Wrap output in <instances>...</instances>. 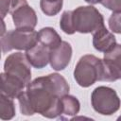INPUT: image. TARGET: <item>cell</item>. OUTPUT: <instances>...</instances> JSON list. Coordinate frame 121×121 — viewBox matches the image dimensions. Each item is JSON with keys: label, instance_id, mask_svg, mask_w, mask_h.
I'll list each match as a JSON object with an SVG mask.
<instances>
[{"label": "cell", "instance_id": "obj_1", "mask_svg": "<svg viewBox=\"0 0 121 121\" xmlns=\"http://www.w3.org/2000/svg\"><path fill=\"white\" fill-rule=\"evenodd\" d=\"M69 84L58 73L40 77L26 86V95L35 112L46 118L61 114L60 97L69 94Z\"/></svg>", "mask_w": 121, "mask_h": 121}, {"label": "cell", "instance_id": "obj_2", "mask_svg": "<svg viewBox=\"0 0 121 121\" xmlns=\"http://www.w3.org/2000/svg\"><path fill=\"white\" fill-rule=\"evenodd\" d=\"M74 78L77 83L84 88L90 87L98 80L105 81L103 60L94 55L81 57L75 67Z\"/></svg>", "mask_w": 121, "mask_h": 121}, {"label": "cell", "instance_id": "obj_3", "mask_svg": "<svg viewBox=\"0 0 121 121\" xmlns=\"http://www.w3.org/2000/svg\"><path fill=\"white\" fill-rule=\"evenodd\" d=\"M38 43V32L34 28H16L1 35L2 52L12 49L28 50Z\"/></svg>", "mask_w": 121, "mask_h": 121}, {"label": "cell", "instance_id": "obj_4", "mask_svg": "<svg viewBox=\"0 0 121 121\" xmlns=\"http://www.w3.org/2000/svg\"><path fill=\"white\" fill-rule=\"evenodd\" d=\"M75 30L79 33H94L105 26L101 13L93 6H81L73 10Z\"/></svg>", "mask_w": 121, "mask_h": 121}, {"label": "cell", "instance_id": "obj_5", "mask_svg": "<svg viewBox=\"0 0 121 121\" xmlns=\"http://www.w3.org/2000/svg\"><path fill=\"white\" fill-rule=\"evenodd\" d=\"M94 110L103 115H111L120 108V99L116 92L107 86L96 87L91 95Z\"/></svg>", "mask_w": 121, "mask_h": 121}, {"label": "cell", "instance_id": "obj_6", "mask_svg": "<svg viewBox=\"0 0 121 121\" xmlns=\"http://www.w3.org/2000/svg\"><path fill=\"white\" fill-rule=\"evenodd\" d=\"M31 64L26 54L22 52L12 53L7 57L4 63V72L23 81L26 86L31 79Z\"/></svg>", "mask_w": 121, "mask_h": 121}, {"label": "cell", "instance_id": "obj_7", "mask_svg": "<svg viewBox=\"0 0 121 121\" xmlns=\"http://www.w3.org/2000/svg\"><path fill=\"white\" fill-rule=\"evenodd\" d=\"M105 81H115L121 79V44H117L103 58Z\"/></svg>", "mask_w": 121, "mask_h": 121}, {"label": "cell", "instance_id": "obj_8", "mask_svg": "<svg viewBox=\"0 0 121 121\" xmlns=\"http://www.w3.org/2000/svg\"><path fill=\"white\" fill-rule=\"evenodd\" d=\"M11 16L16 28H34L38 22L35 10L27 3L14 9Z\"/></svg>", "mask_w": 121, "mask_h": 121}, {"label": "cell", "instance_id": "obj_9", "mask_svg": "<svg viewBox=\"0 0 121 121\" xmlns=\"http://www.w3.org/2000/svg\"><path fill=\"white\" fill-rule=\"evenodd\" d=\"M72 58V47L67 42L62 41L61 43L51 50L49 63L56 71L63 70L67 67Z\"/></svg>", "mask_w": 121, "mask_h": 121}, {"label": "cell", "instance_id": "obj_10", "mask_svg": "<svg viewBox=\"0 0 121 121\" xmlns=\"http://www.w3.org/2000/svg\"><path fill=\"white\" fill-rule=\"evenodd\" d=\"M50 52L51 50L49 48L38 42L34 46L26 50V55L33 67L41 69L48 64L50 60Z\"/></svg>", "mask_w": 121, "mask_h": 121}, {"label": "cell", "instance_id": "obj_11", "mask_svg": "<svg viewBox=\"0 0 121 121\" xmlns=\"http://www.w3.org/2000/svg\"><path fill=\"white\" fill-rule=\"evenodd\" d=\"M93 45L99 52H109L116 45L114 35L105 26L93 33Z\"/></svg>", "mask_w": 121, "mask_h": 121}, {"label": "cell", "instance_id": "obj_12", "mask_svg": "<svg viewBox=\"0 0 121 121\" xmlns=\"http://www.w3.org/2000/svg\"><path fill=\"white\" fill-rule=\"evenodd\" d=\"M1 93L12 99L17 98L21 95V93L24 92L25 87H26V85L23 81H21L17 78L6 74L5 72L1 74Z\"/></svg>", "mask_w": 121, "mask_h": 121}, {"label": "cell", "instance_id": "obj_13", "mask_svg": "<svg viewBox=\"0 0 121 121\" xmlns=\"http://www.w3.org/2000/svg\"><path fill=\"white\" fill-rule=\"evenodd\" d=\"M38 42L53 50L61 43V38L52 27H43L38 32Z\"/></svg>", "mask_w": 121, "mask_h": 121}, {"label": "cell", "instance_id": "obj_14", "mask_svg": "<svg viewBox=\"0 0 121 121\" xmlns=\"http://www.w3.org/2000/svg\"><path fill=\"white\" fill-rule=\"evenodd\" d=\"M61 102V114L66 116H73L78 113L80 109V103L78 98L69 94L60 97Z\"/></svg>", "mask_w": 121, "mask_h": 121}, {"label": "cell", "instance_id": "obj_15", "mask_svg": "<svg viewBox=\"0 0 121 121\" xmlns=\"http://www.w3.org/2000/svg\"><path fill=\"white\" fill-rule=\"evenodd\" d=\"M15 115V106L13 99L0 94V118L2 120H10Z\"/></svg>", "mask_w": 121, "mask_h": 121}, {"label": "cell", "instance_id": "obj_16", "mask_svg": "<svg viewBox=\"0 0 121 121\" xmlns=\"http://www.w3.org/2000/svg\"><path fill=\"white\" fill-rule=\"evenodd\" d=\"M62 0H40V7L45 15L55 16L62 9Z\"/></svg>", "mask_w": 121, "mask_h": 121}, {"label": "cell", "instance_id": "obj_17", "mask_svg": "<svg viewBox=\"0 0 121 121\" xmlns=\"http://www.w3.org/2000/svg\"><path fill=\"white\" fill-rule=\"evenodd\" d=\"M60 27L66 34H74L76 32L73 22V10H66L62 13L60 20Z\"/></svg>", "mask_w": 121, "mask_h": 121}, {"label": "cell", "instance_id": "obj_18", "mask_svg": "<svg viewBox=\"0 0 121 121\" xmlns=\"http://www.w3.org/2000/svg\"><path fill=\"white\" fill-rule=\"evenodd\" d=\"M18 101H19V105H20V110L22 114L24 115H33L34 113H36L31 106V103L28 99V96L26 95V92L24 91L23 93H21V95L17 97Z\"/></svg>", "mask_w": 121, "mask_h": 121}, {"label": "cell", "instance_id": "obj_19", "mask_svg": "<svg viewBox=\"0 0 121 121\" xmlns=\"http://www.w3.org/2000/svg\"><path fill=\"white\" fill-rule=\"evenodd\" d=\"M108 23L109 27L112 32L121 34V11L112 12L109 18Z\"/></svg>", "mask_w": 121, "mask_h": 121}, {"label": "cell", "instance_id": "obj_20", "mask_svg": "<svg viewBox=\"0 0 121 121\" xmlns=\"http://www.w3.org/2000/svg\"><path fill=\"white\" fill-rule=\"evenodd\" d=\"M100 3L102 6L113 12L121 11V0H101Z\"/></svg>", "mask_w": 121, "mask_h": 121}, {"label": "cell", "instance_id": "obj_21", "mask_svg": "<svg viewBox=\"0 0 121 121\" xmlns=\"http://www.w3.org/2000/svg\"><path fill=\"white\" fill-rule=\"evenodd\" d=\"M12 0H0V7H1V16L2 19L5 18V16L9 13L10 10V6H11Z\"/></svg>", "mask_w": 121, "mask_h": 121}, {"label": "cell", "instance_id": "obj_22", "mask_svg": "<svg viewBox=\"0 0 121 121\" xmlns=\"http://www.w3.org/2000/svg\"><path fill=\"white\" fill-rule=\"evenodd\" d=\"M87 3H89V4H92V5H94V4H98V3H100L101 2V0H85Z\"/></svg>", "mask_w": 121, "mask_h": 121}, {"label": "cell", "instance_id": "obj_23", "mask_svg": "<svg viewBox=\"0 0 121 121\" xmlns=\"http://www.w3.org/2000/svg\"><path fill=\"white\" fill-rule=\"evenodd\" d=\"M117 119H118V120H121V115H120V116H119V117H118Z\"/></svg>", "mask_w": 121, "mask_h": 121}]
</instances>
